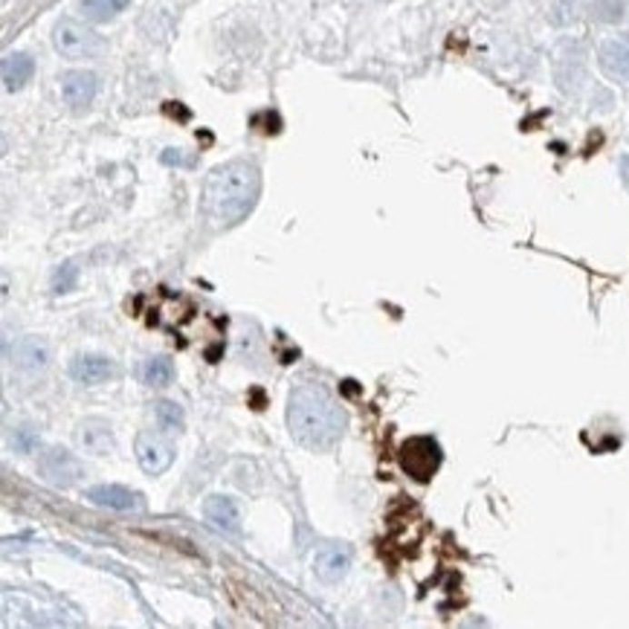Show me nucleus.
<instances>
[{
  "label": "nucleus",
  "instance_id": "obj_3",
  "mask_svg": "<svg viewBox=\"0 0 629 629\" xmlns=\"http://www.w3.org/2000/svg\"><path fill=\"white\" fill-rule=\"evenodd\" d=\"M53 44L65 58H94L102 53V38L90 26L65 18L53 29Z\"/></svg>",
  "mask_w": 629,
  "mask_h": 629
},
{
  "label": "nucleus",
  "instance_id": "obj_17",
  "mask_svg": "<svg viewBox=\"0 0 629 629\" xmlns=\"http://www.w3.org/2000/svg\"><path fill=\"white\" fill-rule=\"evenodd\" d=\"M140 377H143L145 386H157V389L168 386V383L175 380V363L168 360V357H163V354L148 357L143 363V368H140Z\"/></svg>",
  "mask_w": 629,
  "mask_h": 629
},
{
  "label": "nucleus",
  "instance_id": "obj_8",
  "mask_svg": "<svg viewBox=\"0 0 629 629\" xmlns=\"http://www.w3.org/2000/svg\"><path fill=\"white\" fill-rule=\"evenodd\" d=\"M96 90H99V79L90 70H70L61 79V96H65V102L73 111H85L96 99Z\"/></svg>",
  "mask_w": 629,
  "mask_h": 629
},
{
  "label": "nucleus",
  "instance_id": "obj_2",
  "mask_svg": "<svg viewBox=\"0 0 629 629\" xmlns=\"http://www.w3.org/2000/svg\"><path fill=\"white\" fill-rule=\"evenodd\" d=\"M345 409L322 383H299L287 397V429L294 441L314 453H328L345 433Z\"/></svg>",
  "mask_w": 629,
  "mask_h": 629
},
{
  "label": "nucleus",
  "instance_id": "obj_7",
  "mask_svg": "<svg viewBox=\"0 0 629 629\" xmlns=\"http://www.w3.org/2000/svg\"><path fill=\"white\" fill-rule=\"evenodd\" d=\"M351 548L345 543H328L316 551L314 572L322 583H340L351 569Z\"/></svg>",
  "mask_w": 629,
  "mask_h": 629
},
{
  "label": "nucleus",
  "instance_id": "obj_11",
  "mask_svg": "<svg viewBox=\"0 0 629 629\" xmlns=\"http://www.w3.org/2000/svg\"><path fill=\"white\" fill-rule=\"evenodd\" d=\"M70 377L82 386H99L116 377V363L99 354H79L70 363Z\"/></svg>",
  "mask_w": 629,
  "mask_h": 629
},
{
  "label": "nucleus",
  "instance_id": "obj_15",
  "mask_svg": "<svg viewBox=\"0 0 629 629\" xmlns=\"http://www.w3.org/2000/svg\"><path fill=\"white\" fill-rule=\"evenodd\" d=\"M35 73V61L33 55L26 53H9L4 58V87L9 90V94H15V90L26 87V82L33 79Z\"/></svg>",
  "mask_w": 629,
  "mask_h": 629
},
{
  "label": "nucleus",
  "instance_id": "obj_10",
  "mask_svg": "<svg viewBox=\"0 0 629 629\" xmlns=\"http://www.w3.org/2000/svg\"><path fill=\"white\" fill-rule=\"evenodd\" d=\"M204 516L215 531H224V534H233V536L241 534V511H238V502L233 496H221V494L209 496L204 502Z\"/></svg>",
  "mask_w": 629,
  "mask_h": 629
},
{
  "label": "nucleus",
  "instance_id": "obj_4",
  "mask_svg": "<svg viewBox=\"0 0 629 629\" xmlns=\"http://www.w3.org/2000/svg\"><path fill=\"white\" fill-rule=\"evenodd\" d=\"M441 447L435 438L429 435H418L409 438L401 447V467L418 482H429L441 467Z\"/></svg>",
  "mask_w": 629,
  "mask_h": 629
},
{
  "label": "nucleus",
  "instance_id": "obj_16",
  "mask_svg": "<svg viewBox=\"0 0 629 629\" xmlns=\"http://www.w3.org/2000/svg\"><path fill=\"white\" fill-rule=\"evenodd\" d=\"M128 4L131 0H79V9L87 21L105 24V21H114L119 12H125Z\"/></svg>",
  "mask_w": 629,
  "mask_h": 629
},
{
  "label": "nucleus",
  "instance_id": "obj_13",
  "mask_svg": "<svg viewBox=\"0 0 629 629\" xmlns=\"http://www.w3.org/2000/svg\"><path fill=\"white\" fill-rule=\"evenodd\" d=\"M75 441L90 455H107L114 450V429L102 418H85L75 426Z\"/></svg>",
  "mask_w": 629,
  "mask_h": 629
},
{
  "label": "nucleus",
  "instance_id": "obj_20",
  "mask_svg": "<svg viewBox=\"0 0 629 629\" xmlns=\"http://www.w3.org/2000/svg\"><path fill=\"white\" fill-rule=\"evenodd\" d=\"M12 444H15V450H18V453H35L41 438H38V433L33 426H21V429H15Z\"/></svg>",
  "mask_w": 629,
  "mask_h": 629
},
{
  "label": "nucleus",
  "instance_id": "obj_1",
  "mask_svg": "<svg viewBox=\"0 0 629 629\" xmlns=\"http://www.w3.org/2000/svg\"><path fill=\"white\" fill-rule=\"evenodd\" d=\"M262 195V172L250 160H229L215 165L201 197V212L212 229L238 226L255 209Z\"/></svg>",
  "mask_w": 629,
  "mask_h": 629
},
{
  "label": "nucleus",
  "instance_id": "obj_19",
  "mask_svg": "<svg viewBox=\"0 0 629 629\" xmlns=\"http://www.w3.org/2000/svg\"><path fill=\"white\" fill-rule=\"evenodd\" d=\"M75 279H79V267H75L73 262L61 265L53 275V290L55 294H70V290L75 287Z\"/></svg>",
  "mask_w": 629,
  "mask_h": 629
},
{
  "label": "nucleus",
  "instance_id": "obj_18",
  "mask_svg": "<svg viewBox=\"0 0 629 629\" xmlns=\"http://www.w3.org/2000/svg\"><path fill=\"white\" fill-rule=\"evenodd\" d=\"M155 418L160 424V429L165 433H180L186 426V415H183V406L175 401H157L155 404Z\"/></svg>",
  "mask_w": 629,
  "mask_h": 629
},
{
  "label": "nucleus",
  "instance_id": "obj_21",
  "mask_svg": "<svg viewBox=\"0 0 629 629\" xmlns=\"http://www.w3.org/2000/svg\"><path fill=\"white\" fill-rule=\"evenodd\" d=\"M621 180H624V186H626V192H629V155L621 157Z\"/></svg>",
  "mask_w": 629,
  "mask_h": 629
},
{
  "label": "nucleus",
  "instance_id": "obj_9",
  "mask_svg": "<svg viewBox=\"0 0 629 629\" xmlns=\"http://www.w3.org/2000/svg\"><path fill=\"white\" fill-rule=\"evenodd\" d=\"M87 499L99 504V508H114V511H143L145 508L143 494H136V490L122 487V484H96L87 490Z\"/></svg>",
  "mask_w": 629,
  "mask_h": 629
},
{
  "label": "nucleus",
  "instance_id": "obj_14",
  "mask_svg": "<svg viewBox=\"0 0 629 629\" xmlns=\"http://www.w3.org/2000/svg\"><path fill=\"white\" fill-rule=\"evenodd\" d=\"M12 363L29 374L44 372V368L50 365V345L38 340V336H21V340L12 345Z\"/></svg>",
  "mask_w": 629,
  "mask_h": 629
},
{
  "label": "nucleus",
  "instance_id": "obj_5",
  "mask_svg": "<svg viewBox=\"0 0 629 629\" xmlns=\"http://www.w3.org/2000/svg\"><path fill=\"white\" fill-rule=\"evenodd\" d=\"M38 470L44 475V482L53 484V487H73L85 475V467L79 462V455L70 453L67 447L44 450L41 458H38Z\"/></svg>",
  "mask_w": 629,
  "mask_h": 629
},
{
  "label": "nucleus",
  "instance_id": "obj_12",
  "mask_svg": "<svg viewBox=\"0 0 629 629\" xmlns=\"http://www.w3.org/2000/svg\"><path fill=\"white\" fill-rule=\"evenodd\" d=\"M601 70L621 85H629V38H609L597 50Z\"/></svg>",
  "mask_w": 629,
  "mask_h": 629
},
{
  "label": "nucleus",
  "instance_id": "obj_6",
  "mask_svg": "<svg viewBox=\"0 0 629 629\" xmlns=\"http://www.w3.org/2000/svg\"><path fill=\"white\" fill-rule=\"evenodd\" d=\"M134 453H136V462H140V467L148 475L165 473L168 467H172V462H175L172 441H168L163 433H155V429H143V433L136 435Z\"/></svg>",
  "mask_w": 629,
  "mask_h": 629
}]
</instances>
